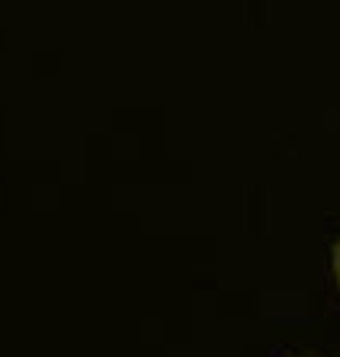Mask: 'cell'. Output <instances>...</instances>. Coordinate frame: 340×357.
Returning <instances> with one entry per match:
<instances>
[{
  "label": "cell",
  "instance_id": "obj_1",
  "mask_svg": "<svg viewBox=\"0 0 340 357\" xmlns=\"http://www.w3.org/2000/svg\"><path fill=\"white\" fill-rule=\"evenodd\" d=\"M334 271H337V281H340V242L334 245Z\"/></svg>",
  "mask_w": 340,
  "mask_h": 357
}]
</instances>
